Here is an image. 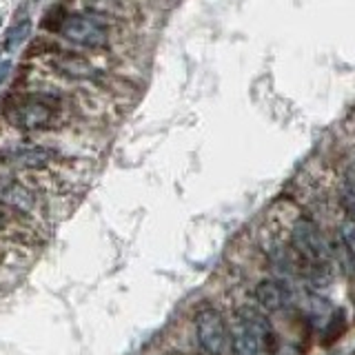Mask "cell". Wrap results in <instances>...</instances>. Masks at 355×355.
Returning <instances> with one entry per match:
<instances>
[{
  "instance_id": "9a60e30c",
  "label": "cell",
  "mask_w": 355,
  "mask_h": 355,
  "mask_svg": "<svg viewBox=\"0 0 355 355\" xmlns=\"http://www.w3.org/2000/svg\"><path fill=\"white\" fill-rule=\"evenodd\" d=\"M9 73H11V62L9 60H3V62H0V85L7 80Z\"/></svg>"
},
{
  "instance_id": "2e32d148",
  "label": "cell",
  "mask_w": 355,
  "mask_h": 355,
  "mask_svg": "<svg viewBox=\"0 0 355 355\" xmlns=\"http://www.w3.org/2000/svg\"><path fill=\"white\" fill-rule=\"evenodd\" d=\"M0 22H3V20H0Z\"/></svg>"
},
{
  "instance_id": "7a4b0ae2",
  "label": "cell",
  "mask_w": 355,
  "mask_h": 355,
  "mask_svg": "<svg viewBox=\"0 0 355 355\" xmlns=\"http://www.w3.org/2000/svg\"><path fill=\"white\" fill-rule=\"evenodd\" d=\"M193 336L205 355H233L231 322L216 304H205L193 315Z\"/></svg>"
},
{
  "instance_id": "9c48e42d",
  "label": "cell",
  "mask_w": 355,
  "mask_h": 355,
  "mask_svg": "<svg viewBox=\"0 0 355 355\" xmlns=\"http://www.w3.org/2000/svg\"><path fill=\"white\" fill-rule=\"evenodd\" d=\"M53 69L64 78H73V80H96V78L103 76V71L83 55L76 53H62L58 58H53Z\"/></svg>"
},
{
  "instance_id": "8fae6325",
  "label": "cell",
  "mask_w": 355,
  "mask_h": 355,
  "mask_svg": "<svg viewBox=\"0 0 355 355\" xmlns=\"http://www.w3.org/2000/svg\"><path fill=\"white\" fill-rule=\"evenodd\" d=\"M5 160L25 169H42L53 160V151L44 147H18L5 153Z\"/></svg>"
},
{
  "instance_id": "5b68a950",
  "label": "cell",
  "mask_w": 355,
  "mask_h": 355,
  "mask_svg": "<svg viewBox=\"0 0 355 355\" xmlns=\"http://www.w3.org/2000/svg\"><path fill=\"white\" fill-rule=\"evenodd\" d=\"M53 116H55V105L49 98L42 96L22 98L20 103H16V107H11V111H7L11 125L22 131H38L49 127L53 122Z\"/></svg>"
},
{
  "instance_id": "30bf717a",
  "label": "cell",
  "mask_w": 355,
  "mask_h": 355,
  "mask_svg": "<svg viewBox=\"0 0 355 355\" xmlns=\"http://www.w3.org/2000/svg\"><path fill=\"white\" fill-rule=\"evenodd\" d=\"M83 14H92L103 20H122L129 16L125 0H73Z\"/></svg>"
},
{
  "instance_id": "4fadbf2b",
  "label": "cell",
  "mask_w": 355,
  "mask_h": 355,
  "mask_svg": "<svg viewBox=\"0 0 355 355\" xmlns=\"http://www.w3.org/2000/svg\"><path fill=\"white\" fill-rule=\"evenodd\" d=\"M349 329V318H347V311L344 309H333L331 315L327 318L324 327H322V349H331L344 338V333Z\"/></svg>"
},
{
  "instance_id": "7c38bea8",
  "label": "cell",
  "mask_w": 355,
  "mask_h": 355,
  "mask_svg": "<svg viewBox=\"0 0 355 355\" xmlns=\"http://www.w3.org/2000/svg\"><path fill=\"white\" fill-rule=\"evenodd\" d=\"M0 202L20 211H31L36 207V196L27 187H22L14 180H5L0 182Z\"/></svg>"
},
{
  "instance_id": "ba28073f",
  "label": "cell",
  "mask_w": 355,
  "mask_h": 355,
  "mask_svg": "<svg viewBox=\"0 0 355 355\" xmlns=\"http://www.w3.org/2000/svg\"><path fill=\"white\" fill-rule=\"evenodd\" d=\"M238 306L244 311V313H247V318L253 322V327L258 329L264 353L266 355H277V351H280V333H277L271 315L266 313V311H262L255 302H244V304H238Z\"/></svg>"
},
{
  "instance_id": "6da1fadb",
  "label": "cell",
  "mask_w": 355,
  "mask_h": 355,
  "mask_svg": "<svg viewBox=\"0 0 355 355\" xmlns=\"http://www.w3.org/2000/svg\"><path fill=\"white\" fill-rule=\"evenodd\" d=\"M286 240L300 258V264L311 266H336V247L333 236L324 231L315 216L300 211L291 218V225L286 231Z\"/></svg>"
},
{
  "instance_id": "52a82bcc",
  "label": "cell",
  "mask_w": 355,
  "mask_h": 355,
  "mask_svg": "<svg viewBox=\"0 0 355 355\" xmlns=\"http://www.w3.org/2000/svg\"><path fill=\"white\" fill-rule=\"evenodd\" d=\"M333 247H336V266L351 277H355V222L340 218L333 231Z\"/></svg>"
},
{
  "instance_id": "8992f818",
  "label": "cell",
  "mask_w": 355,
  "mask_h": 355,
  "mask_svg": "<svg viewBox=\"0 0 355 355\" xmlns=\"http://www.w3.org/2000/svg\"><path fill=\"white\" fill-rule=\"evenodd\" d=\"M229 322H231V351H233V355H264L260 333L240 306L233 309V315Z\"/></svg>"
},
{
  "instance_id": "5bb4252c",
  "label": "cell",
  "mask_w": 355,
  "mask_h": 355,
  "mask_svg": "<svg viewBox=\"0 0 355 355\" xmlns=\"http://www.w3.org/2000/svg\"><path fill=\"white\" fill-rule=\"evenodd\" d=\"M31 36V20L29 18H22L18 22H14L7 33H5V42H3V47L7 51H16L18 47H22Z\"/></svg>"
},
{
  "instance_id": "3957f363",
  "label": "cell",
  "mask_w": 355,
  "mask_h": 355,
  "mask_svg": "<svg viewBox=\"0 0 355 355\" xmlns=\"http://www.w3.org/2000/svg\"><path fill=\"white\" fill-rule=\"evenodd\" d=\"M58 31L67 42L89 51H105L111 47L109 20H103L92 14H83V11L64 16L60 20Z\"/></svg>"
},
{
  "instance_id": "277c9868",
  "label": "cell",
  "mask_w": 355,
  "mask_h": 355,
  "mask_svg": "<svg viewBox=\"0 0 355 355\" xmlns=\"http://www.w3.org/2000/svg\"><path fill=\"white\" fill-rule=\"evenodd\" d=\"M295 284L297 280H284V277L269 275L262 277L253 284L251 297L262 311L269 315H286V313H297V302H295Z\"/></svg>"
}]
</instances>
